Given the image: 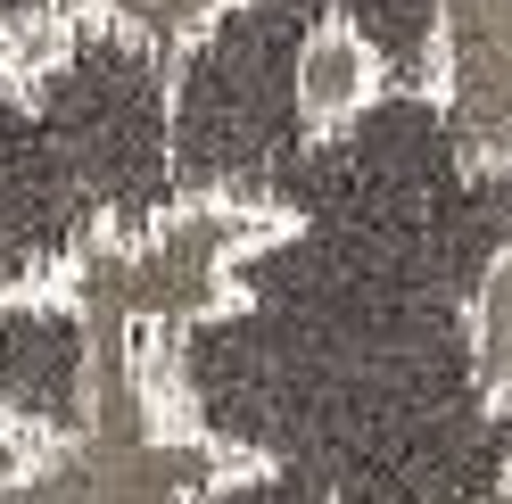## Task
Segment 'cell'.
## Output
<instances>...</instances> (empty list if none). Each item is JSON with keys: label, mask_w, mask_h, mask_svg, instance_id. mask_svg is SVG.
I'll list each match as a JSON object with an SVG mask.
<instances>
[{"label": "cell", "mask_w": 512, "mask_h": 504, "mask_svg": "<svg viewBox=\"0 0 512 504\" xmlns=\"http://www.w3.org/2000/svg\"><path fill=\"white\" fill-rule=\"evenodd\" d=\"M58 9L83 17V25H108V34L141 42V50L182 58V50H199L207 34H223L240 9H256V0H58Z\"/></svg>", "instance_id": "4"}, {"label": "cell", "mask_w": 512, "mask_h": 504, "mask_svg": "<svg viewBox=\"0 0 512 504\" xmlns=\"http://www.w3.org/2000/svg\"><path fill=\"white\" fill-rule=\"evenodd\" d=\"M422 100L471 174H512V0H430Z\"/></svg>", "instance_id": "1"}, {"label": "cell", "mask_w": 512, "mask_h": 504, "mask_svg": "<svg viewBox=\"0 0 512 504\" xmlns=\"http://www.w3.org/2000/svg\"><path fill=\"white\" fill-rule=\"evenodd\" d=\"M380 100H389V50H380L347 9L314 17V34L298 42V67H290L298 133H306L314 149H331V141L356 133Z\"/></svg>", "instance_id": "2"}, {"label": "cell", "mask_w": 512, "mask_h": 504, "mask_svg": "<svg viewBox=\"0 0 512 504\" xmlns=\"http://www.w3.org/2000/svg\"><path fill=\"white\" fill-rule=\"evenodd\" d=\"M463 381H471V405L479 414L512 422V232L479 257L471 290H463Z\"/></svg>", "instance_id": "3"}, {"label": "cell", "mask_w": 512, "mask_h": 504, "mask_svg": "<svg viewBox=\"0 0 512 504\" xmlns=\"http://www.w3.org/2000/svg\"><path fill=\"white\" fill-rule=\"evenodd\" d=\"M488 504H512V471H504V480H496V488H488Z\"/></svg>", "instance_id": "5"}]
</instances>
